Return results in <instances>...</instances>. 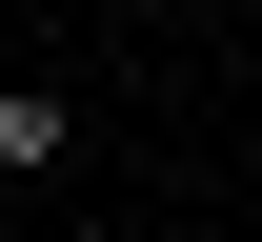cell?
Returning a JSON list of instances; mask_svg holds the SVG:
<instances>
[{"mask_svg":"<svg viewBox=\"0 0 262 242\" xmlns=\"http://www.w3.org/2000/svg\"><path fill=\"white\" fill-rule=\"evenodd\" d=\"M81 162V101H61V81H0V182H61Z\"/></svg>","mask_w":262,"mask_h":242,"instance_id":"6da1fadb","label":"cell"}]
</instances>
